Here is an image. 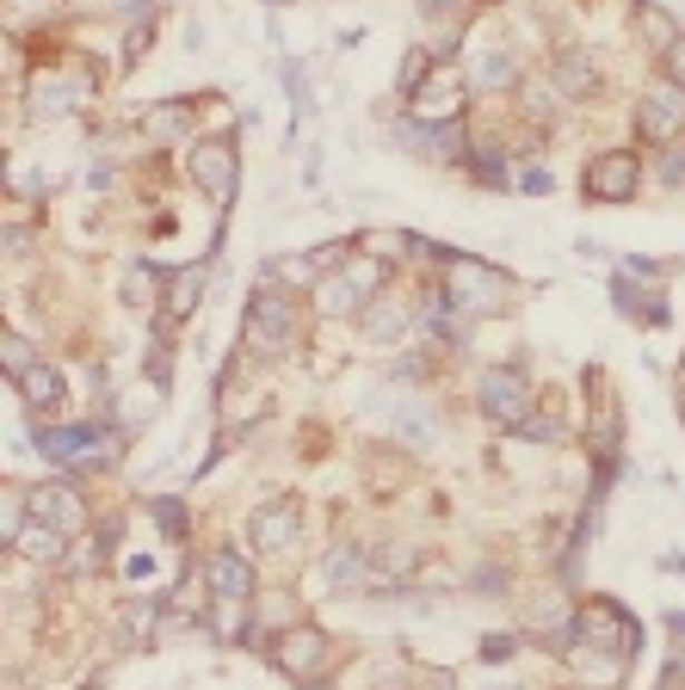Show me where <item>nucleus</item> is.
I'll use <instances>...</instances> for the list:
<instances>
[{
	"instance_id": "nucleus-1",
	"label": "nucleus",
	"mask_w": 685,
	"mask_h": 690,
	"mask_svg": "<svg viewBox=\"0 0 685 690\" xmlns=\"http://www.w3.org/2000/svg\"><path fill=\"white\" fill-rule=\"evenodd\" d=\"M427 253L444 266V296H451L463 315H482V308H500V303H507V278H500V272H488L482 259H470V253H451V247H427Z\"/></svg>"
},
{
	"instance_id": "nucleus-2",
	"label": "nucleus",
	"mask_w": 685,
	"mask_h": 690,
	"mask_svg": "<svg viewBox=\"0 0 685 690\" xmlns=\"http://www.w3.org/2000/svg\"><path fill=\"white\" fill-rule=\"evenodd\" d=\"M242 333H247V345H254L260 358H278L284 345L296 339L291 296H278V290H254V303H247V315H242Z\"/></svg>"
},
{
	"instance_id": "nucleus-3",
	"label": "nucleus",
	"mask_w": 685,
	"mask_h": 690,
	"mask_svg": "<svg viewBox=\"0 0 685 690\" xmlns=\"http://www.w3.org/2000/svg\"><path fill=\"white\" fill-rule=\"evenodd\" d=\"M575 635H587V648H611V653H624L630 660L636 648H643V629L630 623V617L611 604V598H587L575 611Z\"/></svg>"
},
{
	"instance_id": "nucleus-4",
	"label": "nucleus",
	"mask_w": 685,
	"mask_h": 690,
	"mask_svg": "<svg viewBox=\"0 0 685 690\" xmlns=\"http://www.w3.org/2000/svg\"><path fill=\"white\" fill-rule=\"evenodd\" d=\"M476 407L488 413L495 425H525L531 420V383H525V371H512V364H500V371L482 376V388H476Z\"/></svg>"
},
{
	"instance_id": "nucleus-5",
	"label": "nucleus",
	"mask_w": 685,
	"mask_h": 690,
	"mask_svg": "<svg viewBox=\"0 0 685 690\" xmlns=\"http://www.w3.org/2000/svg\"><path fill=\"white\" fill-rule=\"evenodd\" d=\"M99 432L94 425H38V456L50 463H75V469H99L111 451H99Z\"/></svg>"
},
{
	"instance_id": "nucleus-6",
	"label": "nucleus",
	"mask_w": 685,
	"mask_h": 690,
	"mask_svg": "<svg viewBox=\"0 0 685 690\" xmlns=\"http://www.w3.org/2000/svg\"><path fill=\"white\" fill-rule=\"evenodd\" d=\"M636 130H643L648 142H673V136L685 130V87L679 80H655V87H648V99L636 106Z\"/></svg>"
},
{
	"instance_id": "nucleus-7",
	"label": "nucleus",
	"mask_w": 685,
	"mask_h": 690,
	"mask_svg": "<svg viewBox=\"0 0 685 690\" xmlns=\"http://www.w3.org/2000/svg\"><path fill=\"white\" fill-rule=\"evenodd\" d=\"M636 179H643V167H636L630 148H605L599 160H587V198H599V204L636 198Z\"/></svg>"
},
{
	"instance_id": "nucleus-8",
	"label": "nucleus",
	"mask_w": 685,
	"mask_h": 690,
	"mask_svg": "<svg viewBox=\"0 0 685 690\" xmlns=\"http://www.w3.org/2000/svg\"><path fill=\"white\" fill-rule=\"evenodd\" d=\"M186 160H192V179H198V186L211 191L216 204H228V198H235V179H242V160H235V148H228V142H198Z\"/></svg>"
},
{
	"instance_id": "nucleus-9",
	"label": "nucleus",
	"mask_w": 685,
	"mask_h": 690,
	"mask_svg": "<svg viewBox=\"0 0 685 690\" xmlns=\"http://www.w3.org/2000/svg\"><path fill=\"white\" fill-rule=\"evenodd\" d=\"M247 531H254V543L266 549V555H291L303 524H296V505H291V500H266V505L254 512V524H247Z\"/></svg>"
},
{
	"instance_id": "nucleus-10",
	"label": "nucleus",
	"mask_w": 685,
	"mask_h": 690,
	"mask_svg": "<svg viewBox=\"0 0 685 690\" xmlns=\"http://www.w3.org/2000/svg\"><path fill=\"white\" fill-rule=\"evenodd\" d=\"M204 580H211V592L223 598V604H247V598H254V568H247L235 549H216V555L204 561Z\"/></svg>"
},
{
	"instance_id": "nucleus-11",
	"label": "nucleus",
	"mask_w": 685,
	"mask_h": 690,
	"mask_svg": "<svg viewBox=\"0 0 685 690\" xmlns=\"http://www.w3.org/2000/svg\"><path fill=\"white\" fill-rule=\"evenodd\" d=\"M272 660H278L291 678H310L315 666L327 660V635H322V629H284V635H278V653H272Z\"/></svg>"
},
{
	"instance_id": "nucleus-12",
	"label": "nucleus",
	"mask_w": 685,
	"mask_h": 690,
	"mask_svg": "<svg viewBox=\"0 0 685 690\" xmlns=\"http://www.w3.org/2000/svg\"><path fill=\"white\" fill-rule=\"evenodd\" d=\"M31 518H43V524H56L62 536H75L87 524V505L75 487H38L31 493Z\"/></svg>"
},
{
	"instance_id": "nucleus-13",
	"label": "nucleus",
	"mask_w": 685,
	"mask_h": 690,
	"mask_svg": "<svg viewBox=\"0 0 685 690\" xmlns=\"http://www.w3.org/2000/svg\"><path fill=\"white\" fill-rule=\"evenodd\" d=\"M457 111H463V87H457L451 75L414 87V118L420 124H457Z\"/></svg>"
},
{
	"instance_id": "nucleus-14",
	"label": "nucleus",
	"mask_w": 685,
	"mask_h": 690,
	"mask_svg": "<svg viewBox=\"0 0 685 690\" xmlns=\"http://www.w3.org/2000/svg\"><path fill=\"white\" fill-rule=\"evenodd\" d=\"M322 580L334 585V592H359V585H364V549H359V543H340V549H327V561H322Z\"/></svg>"
},
{
	"instance_id": "nucleus-15",
	"label": "nucleus",
	"mask_w": 685,
	"mask_h": 690,
	"mask_svg": "<svg viewBox=\"0 0 685 690\" xmlns=\"http://www.w3.org/2000/svg\"><path fill=\"white\" fill-rule=\"evenodd\" d=\"M408 321H414V315H408V303H390V296H376V303L371 308H364V339H376V345H383V339H402V333H408Z\"/></svg>"
},
{
	"instance_id": "nucleus-16",
	"label": "nucleus",
	"mask_w": 685,
	"mask_h": 690,
	"mask_svg": "<svg viewBox=\"0 0 685 690\" xmlns=\"http://www.w3.org/2000/svg\"><path fill=\"white\" fill-rule=\"evenodd\" d=\"M611 296H618V315L624 321H648V327H660V321H667V308H660L648 290H636V284H630V272L611 284Z\"/></svg>"
},
{
	"instance_id": "nucleus-17",
	"label": "nucleus",
	"mask_w": 685,
	"mask_h": 690,
	"mask_svg": "<svg viewBox=\"0 0 685 690\" xmlns=\"http://www.w3.org/2000/svg\"><path fill=\"white\" fill-rule=\"evenodd\" d=\"M19 555H31V561H62V531L56 524H43V518H31V524H19Z\"/></svg>"
},
{
	"instance_id": "nucleus-18",
	"label": "nucleus",
	"mask_w": 685,
	"mask_h": 690,
	"mask_svg": "<svg viewBox=\"0 0 685 690\" xmlns=\"http://www.w3.org/2000/svg\"><path fill=\"white\" fill-rule=\"evenodd\" d=\"M512 56L507 50H476V62H470V80L476 87H488V93H500V87H512Z\"/></svg>"
},
{
	"instance_id": "nucleus-19",
	"label": "nucleus",
	"mask_w": 685,
	"mask_h": 690,
	"mask_svg": "<svg viewBox=\"0 0 685 690\" xmlns=\"http://www.w3.org/2000/svg\"><path fill=\"white\" fill-rule=\"evenodd\" d=\"M81 99H87V80L75 75V80H56V87H38V106L31 111H38V118H62V111H75Z\"/></svg>"
},
{
	"instance_id": "nucleus-20",
	"label": "nucleus",
	"mask_w": 685,
	"mask_h": 690,
	"mask_svg": "<svg viewBox=\"0 0 685 690\" xmlns=\"http://www.w3.org/2000/svg\"><path fill=\"white\" fill-rule=\"evenodd\" d=\"M198 296H204V266L174 272V278H167V315H174V321H186L192 308H198Z\"/></svg>"
},
{
	"instance_id": "nucleus-21",
	"label": "nucleus",
	"mask_w": 685,
	"mask_h": 690,
	"mask_svg": "<svg viewBox=\"0 0 685 690\" xmlns=\"http://www.w3.org/2000/svg\"><path fill=\"white\" fill-rule=\"evenodd\" d=\"M322 308L327 315H364V290L346 272H334V278H322Z\"/></svg>"
},
{
	"instance_id": "nucleus-22",
	"label": "nucleus",
	"mask_w": 685,
	"mask_h": 690,
	"mask_svg": "<svg viewBox=\"0 0 685 690\" xmlns=\"http://www.w3.org/2000/svg\"><path fill=\"white\" fill-rule=\"evenodd\" d=\"M19 395H26L31 407H56V401H62V376H56L50 364H31V371L19 376Z\"/></svg>"
},
{
	"instance_id": "nucleus-23",
	"label": "nucleus",
	"mask_w": 685,
	"mask_h": 690,
	"mask_svg": "<svg viewBox=\"0 0 685 690\" xmlns=\"http://www.w3.org/2000/svg\"><path fill=\"white\" fill-rule=\"evenodd\" d=\"M556 80H562V93H568V99H587L599 75H593V62H587L580 50H568L562 62H556Z\"/></svg>"
},
{
	"instance_id": "nucleus-24",
	"label": "nucleus",
	"mask_w": 685,
	"mask_h": 690,
	"mask_svg": "<svg viewBox=\"0 0 685 690\" xmlns=\"http://www.w3.org/2000/svg\"><path fill=\"white\" fill-rule=\"evenodd\" d=\"M143 130L148 136H186L192 130V106H155L143 118Z\"/></svg>"
},
{
	"instance_id": "nucleus-25",
	"label": "nucleus",
	"mask_w": 685,
	"mask_h": 690,
	"mask_svg": "<svg viewBox=\"0 0 685 690\" xmlns=\"http://www.w3.org/2000/svg\"><path fill=\"white\" fill-rule=\"evenodd\" d=\"M636 26H643V38L655 43V50H673V43H679V31H673V19L660 13V7H636Z\"/></svg>"
},
{
	"instance_id": "nucleus-26",
	"label": "nucleus",
	"mask_w": 685,
	"mask_h": 690,
	"mask_svg": "<svg viewBox=\"0 0 685 690\" xmlns=\"http://www.w3.org/2000/svg\"><path fill=\"white\" fill-rule=\"evenodd\" d=\"M148 512H155V524H162V531L174 536V543L186 536V505H179L174 493H155V500H148Z\"/></svg>"
},
{
	"instance_id": "nucleus-27",
	"label": "nucleus",
	"mask_w": 685,
	"mask_h": 690,
	"mask_svg": "<svg viewBox=\"0 0 685 690\" xmlns=\"http://www.w3.org/2000/svg\"><path fill=\"white\" fill-rule=\"evenodd\" d=\"M470 172L482 179V186H507V160H500V148H476V155H470Z\"/></svg>"
},
{
	"instance_id": "nucleus-28",
	"label": "nucleus",
	"mask_w": 685,
	"mask_h": 690,
	"mask_svg": "<svg viewBox=\"0 0 685 690\" xmlns=\"http://www.w3.org/2000/svg\"><path fill=\"white\" fill-rule=\"evenodd\" d=\"M395 432H402V438L408 444H432V420H427V413H420V407H402V413H395Z\"/></svg>"
},
{
	"instance_id": "nucleus-29",
	"label": "nucleus",
	"mask_w": 685,
	"mask_h": 690,
	"mask_svg": "<svg viewBox=\"0 0 685 690\" xmlns=\"http://www.w3.org/2000/svg\"><path fill=\"white\" fill-rule=\"evenodd\" d=\"M340 272H346V278L359 284L364 296H376V284H383V272H376V259H346V266H340Z\"/></svg>"
},
{
	"instance_id": "nucleus-30",
	"label": "nucleus",
	"mask_w": 685,
	"mask_h": 690,
	"mask_svg": "<svg viewBox=\"0 0 685 690\" xmlns=\"http://www.w3.org/2000/svg\"><path fill=\"white\" fill-rule=\"evenodd\" d=\"M0 358H7V376H13V383H19V376H26V371H31V364H38V358H31V352H26V339H19V333H13V339H7V345H0Z\"/></svg>"
},
{
	"instance_id": "nucleus-31",
	"label": "nucleus",
	"mask_w": 685,
	"mask_h": 690,
	"mask_svg": "<svg viewBox=\"0 0 685 690\" xmlns=\"http://www.w3.org/2000/svg\"><path fill=\"white\" fill-rule=\"evenodd\" d=\"M124 290H130V303H148V290H155V266H136Z\"/></svg>"
},
{
	"instance_id": "nucleus-32",
	"label": "nucleus",
	"mask_w": 685,
	"mask_h": 690,
	"mask_svg": "<svg viewBox=\"0 0 685 690\" xmlns=\"http://www.w3.org/2000/svg\"><path fill=\"white\" fill-rule=\"evenodd\" d=\"M512 653H519V641H512V635H488L482 641V666L488 660H512Z\"/></svg>"
},
{
	"instance_id": "nucleus-33",
	"label": "nucleus",
	"mask_w": 685,
	"mask_h": 690,
	"mask_svg": "<svg viewBox=\"0 0 685 690\" xmlns=\"http://www.w3.org/2000/svg\"><path fill=\"white\" fill-rule=\"evenodd\" d=\"M124 629H130V635H148V629H155V604H130Z\"/></svg>"
},
{
	"instance_id": "nucleus-34",
	"label": "nucleus",
	"mask_w": 685,
	"mask_h": 690,
	"mask_svg": "<svg viewBox=\"0 0 685 690\" xmlns=\"http://www.w3.org/2000/svg\"><path fill=\"white\" fill-rule=\"evenodd\" d=\"M519 186L531 191V198H544V191H550V172H544V167H525V172H519Z\"/></svg>"
},
{
	"instance_id": "nucleus-35",
	"label": "nucleus",
	"mask_w": 685,
	"mask_h": 690,
	"mask_svg": "<svg viewBox=\"0 0 685 690\" xmlns=\"http://www.w3.org/2000/svg\"><path fill=\"white\" fill-rule=\"evenodd\" d=\"M476 585H482L488 598H500V585H507V568H482V573H476Z\"/></svg>"
},
{
	"instance_id": "nucleus-36",
	"label": "nucleus",
	"mask_w": 685,
	"mask_h": 690,
	"mask_svg": "<svg viewBox=\"0 0 685 690\" xmlns=\"http://www.w3.org/2000/svg\"><path fill=\"white\" fill-rule=\"evenodd\" d=\"M667 80H679V87H685V38L667 50Z\"/></svg>"
},
{
	"instance_id": "nucleus-37",
	"label": "nucleus",
	"mask_w": 685,
	"mask_h": 690,
	"mask_svg": "<svg viewBox=\"0 0 685 690\" xmlns=\"http://www.w3.org/2000/svg\"><path fill=\"white\" fill-rule=\"evenodd\" d=\"M420 13L439 19V13H457V0H420Z\"/></svg>"
},
{
	"instance_id": "nucleus-38",
	"label": "nucleus",
	"mask_w": 685,
	"mask_h": 690,
	"mask_svg": "<svg viewBox=\"0 0 685 690\" xmlns=\"http://www.w3.org/2000/svg\"><path fill=\"white\" fill-rule=\"evenodd\" d=\"M673 635H679V641H685V611H673Z\"/></svg>"
},
{
	"instance_id": "nucleus-39",
	"label": "nucleus",
	"mask_w": 685,
	"mask_h": 690,
	"mask_svg": "<svg viewBox=\"0 0 685 690\" xmlns=\"http://www.w3.org/2000/svg\"><path fill=\"white\" fill-rule=\"evenodd\" d=\"M315 690H334V684H315Z\"/></svg>"
}]
</instances>
